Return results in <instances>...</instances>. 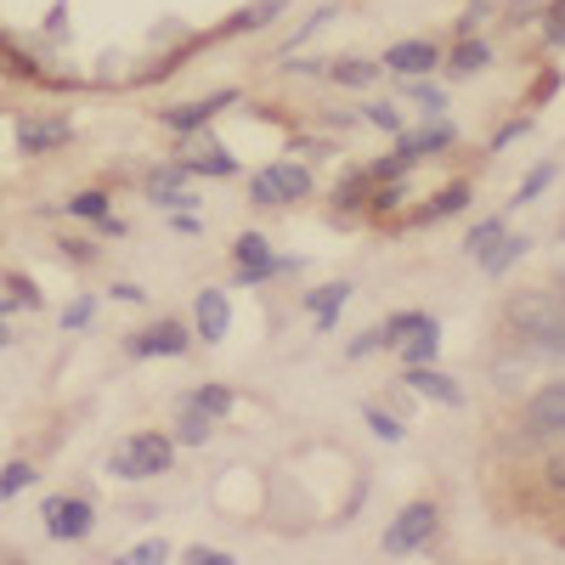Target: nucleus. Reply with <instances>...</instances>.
Instances as JSON below:
<instances>
[{"instance_id": "f257e3e1", "label": "nucleus", "mask_w": 565, "mask_h": 565, "mask_svg": "<svg viewBox=\"0 0 565 565\" xmlns=\"http://www.w3.org/2000/svg\"><path fill=\"white\" fill-rule=\"evenodd\" d=\"M509 322L521 328L526 340H543L548 351H565V306H559V295H548V289L514 295L509 300Z\"/></svg>"}, {"instance_id": "f03ea898", "label": "nucleus", "mask_w": 565, "mask_h": 565, "mask_svg": "<svg viewBox=\"0 0 565 565\" xmlns=\"http://www.w3.org/2000/svg\"><path fill=\"white\" fill-rule=\"evenodd\" d=\"M108 469H114L119 481H148V476H164V469H170V441H164V436H130V441H119V447H114Z\"/></svg>"}, {"instance_id": "7ed1b4c3", "label": "nucleus", "mask_w": 565, "mask_h": 565, "mask_svg": "<svg viewBox=\"0 0 565 565\" xmlns=\"http://www.w3.org/2000/svg\"><path fill=\"white\" fill-rule=\"evenodd\" d=\"M90 521H97V514H90L85 498H52L45 503V532H52L57 543H79L90 532Z\"/></svg>"}, {"instance_id": "20e7f679", "label": "nucleus", "mask_w": 565, "mask_h": 565, "mask_svg": "<svg viewBox=\"0 0 565 565\" xmlns=\"http://www.w3.org/2000/svg\"><path fill=\"white\" fill-rule=\"evenodd\" d=\"M430 532H436V509H430V503H407V509L396 514V526L385 532V548H391V554H407V548H418V543H430Z\"/></svg>"}, {"instance_id": "39448f33", "label": "nucleus", "mask_w": 565, "mask_h": 565, "mask_svg": "<svg viewBox=\"0 0 565 565\" xmlns=\"http://www.w3.org/2000/svg\"><path fill=\"white\" fill-rule=\"evenodd\" d=\"M526 430H532V436H559V430H565V380H554V385H543V391L532 396Z\"/></svg>"}, {"instance_id": "423d86ee", "label": "nucleus", "mask_w": 565, "mask_h": 565, "mask_svg": "<svg viewBox=\"0 0 565 565\" xmlns=\"http://www.w3.org/2000/svg\"><path fill=\"white\" fill-rule=\"evenodd\" d=\"M57 141H68V119H23L18 125V148L23 153H45V148H57Z\"/></svg>"}, {"instance_id": "0eeeda50", "label": "nucleus", "mask_w": 565, "mask_h": 565, "mask_svg": "<svg viewBox=\"0 0 565 565\" xmlns=\"http://www.w3.org/2000/svg\"><path fill=\"white\" fill-rule=\"evenodd\" d=\"M385 68H396V74H424V68H436V45L430 40H402V45H391L385 52Z\"/></svg>"}, {"instance_id": "6e6552de", "label": "nucleus", "mask_w": 565, "mask_h": 565, "mask_svg": "<svg viewBox=\"0 0 565 565\" xmlns=\"http://www.w3.org/2000/svg\"><path fill=\"white\" fill-rule=\"evenodd\" d=\"M130 351L136 356H181L186 351V334H181L175 322H159V328H148V334H136Z\"/></svg>"}, {"instance_id": "1a4fd4ad", "label": "nucleus", "mask_w": 565, "mask_h": 565, "mask_svg": "<svg viewBox=\"0 0 565 565\" xmlns=\"http://www.w3.org/2000/svg\"><path fill=\"white\" fill-rule=\"evenodd\" d=\"M226 328H232V306H226V295L204 289V295H199V334H204V340H226Z\"/></svg>"}, {"instance_id": "9d476101", "label": "nucleus", "mask_w": 565, "mask_h": 565, "mask_svg": "<svg viewBox=\"0 0 565 565\" xmlns=\"http://www.w3.org/2000/svg\"><path fill=\"white\" fill-rule=\"evenodd\" d=\"M266 181H271L277 204H295V199H306V193H311V175H306L300 164H271V170H266Z\"/></svg>"}, {"instance_id": "9b49d317", "label": "nucleus", "mask_w": 565, "mask_h": 565, "mask_svg": "<svg viewBox=\"0 0 565 565\" xmlns=\"http://www.w3.org/2000/svg\"><path fill=\"white\" fill-rule=\"evenodd\" d=\"M407 385H413L418 396H436V402H447V407H458V385L447 380V373H436V367H424V362H418V367L407 373Z\"/></svg>"}, {"instance_id": "f8f14e48", "label": "nucleus", "mask_w": 565, "mask_h": 565, "mask_svg": "<svg viewBox=\"0 0 565 565\" xmlns=\"http://www.w3.org/2000/svg\"><path fill=\"white\" fill-rule=\"evenodd\" d=\"M232 255H238L244 277H266V271H271V255H266V238H260V232H244V238H238V249H232Z\"/></svg>"}, {"instance_id": "ddd939ff", "label": "nucleus", "mask_w": 565, "mask_h": 565, "mask_svg": "<svg viewBox=\"0 0 565 565\" xmlns=\"http://www.w3.org/2000/svg\"><path fill=\"white\" fill-rule=\"evenodd\" d=\"M526 249H532L526 238H509V232H503V238H498V244H492V249H487L481 260H487V271H509V266H514V260H521Z\"/></svg>"}, {"instance_id": "4468645a", "label": "nucleus", "mask_w": 565, "mask_h": 565, "mask_svg": "<svg viewBox=\"0 0 565 565\" xmlns=\"http://www.w3.org/2000/svg\"><path fill=\"white\" fill-rule=\"evenodd\" d=\"M436 334H441V328H436V322H424V328H413V340L402 345V356H407L413 367H418V362H430V356H436V345H441Z\"/></svg>"}, {"instance_id": "2eb2a0df", "label": "nucleus", "mask_w": 565, "mask_h": 565, "mask_svg": "<svg viewBox=\"0 0 565 565\" xmlns=\"http://www.w3.org/2000/svg\"><path fill=\"white\" fill-rule=\"evenodd\" d=\"M148 193H153L159 204H193V199L181 193V170H175V164H170V170H153V181H148Z\"/></svg>"}, {"instance_id": "dca6fc26", "label": "nucleus", "mask_w": 565, "mask_h": 565, "mask_svg": "<svg viewBox=\"0 0 565 565\" xmlns=\"http://www.w3.org/2000/svg\"><path fill=\"white\" fill-rule=\"evenodd\" d=\"M221 103H232V97H210V103H186V108H170L164 119H170L175 130H193V125H204V119H210V114H215Z\"/></svg>"}, {"instance_id": "f3484780", "label": "nucleus", "mask_w": 565, "mask_h": 565, "mask_svg": "<svg viewBox=\"0 0 565 565\" xmlns=\"http://www.w3.org/2000/svg\"><path fill=\"white\" fill-rule=\"evenodd\" d=\"M345 295H351L345 282H328V289H317V295H311V311H317V322H322V328L334 322V311L345 306Z\"/></svg>"}, {"instance_id": "a211bd4d", "label": "nucleus", "mask_w": 565, "mask_h": 565, "mask_svg": "<svg viewBox=\"0 0 565 565\" xmlns=\"http://www.w3.org/2000/svg\"><path fill=\"white\" fill-rule=\"evenodd\" d=\"M186 402H193V407H204L210 418L232 413V391H221V385H204V391H193V396H186Z\"/></svg>"}, {"instance_id": "6ab92c4d", "label": "nucleus", "mask_w": 565, "mask_h": 565, "mask_svg": "<svg viewBox=\"0 0 565 565\" xmlns=\"http://www.w3.org/2000/svg\"><path fill=\"white\" fill-rule=\"evenodd\" d=\"M181 441H210V413L204 407H193V402H186V418H181Z\"/></svg>"}, {"instance_id": "aec40b11", "label": "nucleus", "mask_w": 565, "mask_h": 565, "mask_svg": "<svg viewBox=\"0 0 565 565\" xmlns=\"http://www.w3.org/2000/svg\"><path fill=\"white\" fill-rule=\"evenodd\" d=\"M34 481V469L29 463H7V469H0V498H12V492H23Z\"/></svg>"}, {"instance_id": "412c9836", "label": "nucleus", "mask_w": 565, "mask_h": 565, "mask_svg": "<svg viewBox=\"0 0 565 565\" xmlns=\"http://www.w3.org/2000/svg\"><path fill=\"white\" fill-rule=\"evenodd\" d=\"M447 141H452V130H447V125H436V130H424V136L402 141V153H424V148H447Z\"/></svg>"}, {"instance_id": "4be33fe9", "label": "nucleus", "mask_w": 565, "mask_h": 565, "mask_svg": "<svg viewBox=\"0 0 565 565\" xmlns=\"http://www.w3.org/2000/svg\"><path fill=\"white\" fill-rule=\"evenodd\" d=\"M498 238H503V226H498V221H481L476 232H469V255H487Z\"/></svg>"}, {"instance_id": "5701e85b", "label": "nucleus", "mask_w": 565, "mask_h": 565, "mask_svg": "<svg viewBox=\"0 0 565 565\" xmlns=\"http://www.w3.org/2000/svg\"><path fill=\"white\" fill-rule=\"evenodd\" d=\"M68 210H74V215H85V221H108V199H103V193H79Z\"/></svg>"}, {"instance_id": "b1692460", "label": "nucleus", "mask_w": 565, "mask_h": 565, "mask_svg": "<svg viewBox=\"0 0 565 565\" xmlns=\"http://www.w3.org/2000/svg\"><path fill=\"white\" fill-rule=\"evenodd\" d=\"M334 79L340 85H373V63H356V57L351 63H334Z\"/></svg>"}, {"instance_id": "393cba45", "label": "nucleus", "mask_w": 565, "mask_h": 565, "mask_svg": "<svg viewBox=\"0 0 565 565\" xmlns=\"http://www.w3.org/2000/svg\"><path fill=\"white\" fill-rule=\"evenodd\" d=\"M487 63V45H458V57H452V74H476Z\"/></svg>"}, {"instance_id": "a878e982", "label": "nucleus", "mask_w": 565, "mask_h": 565, "mask_svg": "<svg viewBox=\"0 0 565 565\" xmlns=\"http://www.w3.org/2000/svg\"><path fill=\"white\" fill-rule=\"evenodd\" d=\"M266 18H277V0H260V7H249V12H238V18H232V29H260Z\"/></svg>"}, {"instance_id": "bb28decb", "label": "nucleus", "mask_w": 565, "mask_h": 565, "mask_svg": "<svg viewBox=\"0 0 565 565\" xmlns=\"http://www.w3.org/2000/svg\"><path fill=\"white\" fill-rule=\"evenodd\" d=\"M463 199H469V186H447V193L430 204V215H436V221H441V215H458V210H463Z\"/></svg>"}, {"instance_id": "cd10ccee", "label": "nucleus", "mask_w": 565, "mask_h": 565, "mask_svg": "<svg viewBox=\"0 0 565 565\" xmlns=\"http://www.w3.org/2000/svg\"><path fill=\"white\" fill-rule=\"evenodd\" d=\"M164 554H170V548H164V537H153V543H136L125 559H130V565H153V559H164Z\"/></svg>"}, {"instance_id": "c85d7f7f", "label": "nucleus", "mask_w": 565, "mask_h": 565, "mask_svg": "<svg viewBox=\"0 0 565 565\" xmlns=\"http://www.w3.org/2000/svg\"><path fill=\"white\" fill-rule=\"evenodd\" d=\"M367 424H373V436H380V441H402V430H396V418H385L380 407H367Z\"/></svg>"}, {"instance_id": "c756f323", "label": "nucleus", "mask_w": 565, "mask_h": 565, "mask_svg": "<svg viewBox=\"0 0 565 565\" xmlns=\"http://www.w3.org/2000/svg\"><path fill=\"white\" fill-rule=\"evenodd\" d=\"M430 317H418V311H407V317H391V328H385V340H402V334H413V328H424Z\"/></svg>"}, {"instance_id": "7c9ffc66", "label": "nucleus", "mask_w": 565, "mask_h": 565, "mask_svg": "<svg viewBox=\"0 0 565 565\" xmlns=\"http://www.w3.org/2000/svg\"><path fill=\"white\" fill-rule=\"evenodd\" d=\"M367 125H380V130H396L402 119H396V108H385V103H380V108H367Z\"/></svg>"}, {"instance_id": "2f4dec72", "label": "nucleus", "mask_w": 565, "mask_h": 565, "mask_svg": "<svg viewBox=\"0 0 565 565\" xmlns=\"http://www.w3.org/2000/svg\"><path fill=\"white\" fill-rule=\"evenodd\" d=\"M548 175H554V170H537V175H532V181L521 186V199H514V204H526V199H537V193H543V186H548Z\"/></svg>"}, {"instance_id": "473e14b6", "label": "nucleus", "mask_w": 565, "mask_h": 565, "mask_svg": "<svg viewBox=\"0 0 565 565\" xmlns=\"http://www.w3.org/2000/svg\"><path fill=\"white\" fill-rule=\"evenodd\" d=\"M186 559H193V565H226L221 548H186Z\"/></svg>"}, {"instance_id": "72a5a7b5", "label": "nucleus", "mask_w": 565, "mask_h": 565, "mask_svg": "<svg viewBox=\"0 0 565 565\" xmlns=\"http://www.w3.org/2000/svg\"><path fill=\"white\" fill-rule=\"evenodd\" d=\"M380 345H391V340H385V334H362V340L351 345V356H367V351H380Z\"/></svg>"}, {"instance_id": "f704fd0d", "label": "nucleus", "mask_w": 565, "mask_h": 565, "mask_svg": "<svg viewBox=\"0 0 565 565\" xmlns=\"http://www.w3.org/2000/svg\"><path fill=\"white\" fill-rule=\"evenodd\" d=\"M548 23H554L548 34H554V40H565V0H554V7H548Z\"/></svg>"}, {"instance_id": "c9c22d12", "label": "nucleus", "mask_w": 565, "mask_h": 565, "mask_svg": "<svg viewBox=\"0 0 565 565\" xmlns=\"http://www.w3.org/2000/svg\"><path fill=\"white\" fill-rule=\"evenodd\" d=\"M548 481H554V487L565 492V458H554V463H548Z\"/></svg>"}, {"instance_id": "e433bc0d", "label": "nucleus", "mask_w": 565, "mask_h": 565, "mask_svg": "<svg viewBox=\"0 0 565 565\" xmlns=\"http://www.w3.org/2000/svg\"><path fill=\"white\" fill-rule=\"evenodd\" d=\"M7 340H12V334H7V328H0V345H7Z\"/></svg>"}, {"instance_id": "4c0bfd02", "label": "nucleus", "mask_w": 565, "mask_h": 565, "mask_svg": "<svg viewBox=\"0 0 565 565\" xmlns=\"http://www.w3.org/2000/svg\"><path fill=\"white\" fill-rule=\"evenodd\" d=\"M559 306H565V295H559Z\"/></svg>"}]
</instances>
